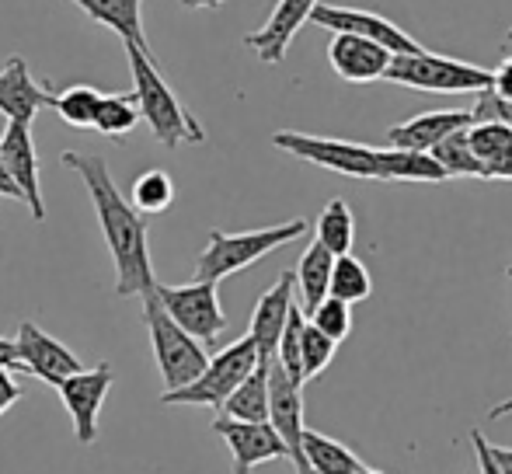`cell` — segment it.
I'll list each match as a JSON object with an SVG mask.
<instances>
[{
    "mask_svg": "<svg viewBox=\"0 0 512 474\" xmlns=\"http://www.w3.org/2000/svg\"><path fill=\"white\" fill-rule=\"evenodd\" d=\"M258 363H262V353H258L255 339L244 335V339L230 342V346L220 349L216 356H209L206 370L199 373L192 384L178 387V391H164L161 405H206L220 412L230 394L255 373Z\"/></svg>",
    "mask_w": 512,
    "mask_h": 474,
    "instance_id": "obj_7",
    "label": "cell"
},
{
    "mask_svg": "<svg viewBox=\"0 0 512 474\" xmlns=\"http://www.w3.org/2000/svg\"><path fill=\"white\" fill-rule=\"evenodd\" d=\"M126 46V60L133 70V95L140 102L143 122L150 126L154 140L164 150H178L182 143H203L206 129L199 126V119L178 102V95L171 91V84L164 81V74L157 70V56L147 49L122 42Z\"/></svg>",
    "mask_w": 512,
    "mask_h": 474,
    "instance_id": "obj_3",
    "label": "cell"
},
{
    "mask_svg": "<svg viewBox=\"0 0 512 474\" xmlns=\"http://www.w3.org/2000/svg\"><path fill=\"white\" fill-rule=\"evenodd\" d=\"M394 53L380 42L366 39V35L335 32L328 42V63L342 81L349 84H373L384 81L387 67H391Z\"/></svg>",
    "mask_w": 512,
    "mask_h": 474,
    "instance_id": "obj_15",
    "label": "cell"
},
{
    "mask_svg": "<svg viewBox=\"0 0 512 474\" xmlns=\"http://www.w3.org/2000/svg\"><path fill=\"white\" fill-rule=\"evenodd\" d=\"M143 325H147L150 349H154L164 391H178V387L192 384V380L206 370L209 356H206L203 342H199L196 335H189L171 318L168 307L157 297V290L143 293Z\"/></svg>",
    "mask_w": 512,
    "mask_h": 474,
    "instance_id": "obj_4",
    "label": "cell"
},
{
    "mask_svg": "<svg viewBox=\"0 0 512 474\" xmlns=\"http://www.w3.org/2000/svg\"><path fill=\"white\" fill-rule=\"evenodd\" d=\"M317 4H321V0H276L269 21H265L258 32L244 35V46H248L262 63H269V67L283 63L286 60V49H290V42H293V35H297L300 28H304L307 21L314 18V7Z\"/></svg>",
    "mask_w": 512,
    "mask_h": 474,
    "instance_id": "obj_16",
    "label": "cell"
},
{
    "mask_svg": "<svg viewBox=\"0 0 512 474\" xmlns=\"http://www.w3.org/2000/svg\"><path fill=\"white\" fill-rule=\"evenodd\" d=\"M56 95L49 84H39L28 70L25 56H7L0 67V112L11 122H32L35 112L53 109Z\"/></svg>",
    "mask_w": 512,
    "mask_h": 474,
    "instance_id": "obj_18",
    "label": "cell"
},
{
    "mask_svg": "<svg viewBox=\"0 0 512 474\" xmlns=\"http://www.w3.org/2000/svg\"><path fill=\"white\" fill-rule=\"evenodd\" d=\"M492 178H502V182H512V154H509L502 164H495V168H492Z\"/></svg>",
    "mask_w": 512,
    "mask_h": 474,
    "instance_id": "obj_40",
    "label": "cell"
},
{
    "mask_svg": "<svg viewBox=\"0 0 512 474\" xmlns=\"http://www.w3.org/2000/svg\"><path fill=\"white\" fill-rule=\"evenodd\" d=\"M314 25L328 28V32H349V35H366V39L387 46L394 56L398 53H418V42L411 39L405 28H398L394 21L380 18L373 11H356V7H338V4H317L314 7Z\"/></svg>",
    "mask_w": 512,
    "mask_h": 474,
    "instance_id": "obj_13",
    "label": "cell"
},
{
    "mask_svg": "<svg viewBox=\"0 0 512 474\" xmlns=\"http://www.w3.org/2000/svg\"><path fill=\"white\" fill-rule=\"evenodd\" d=\"M70 4H77L98 25H108L122 42H133V46L154 53L147 32H143V0H70Z\"/></svg>",
    "mask_w": 512,
    "mask_h": 474,
    "instance_id": "obj_20",
    "label": "cell"
},
{
    "mask_svg": "<svg viewBox=\"0 0 512 474\" xmlns=\"http://www.w3.org/2000/svg\"><path fill=\"white\" fill-rule=\"evenodd\" d=\"M467 136H471L474 154L485 161L488 178H492L495 164H502L512 154V126L499 119H485V122H474V126L467 129Z\"/></svg>",
    "mask_w": 512,
    "mask_h": 474,
    "instance_id": "obj_27",
    "label": "cell"
},
{
    "mask_svg": "<svg viewBox=\"0 0 512 474\" xmlns=\"http://www.w3.org/2000/svg\"><path fill=\"white\" fill-rule=\"evenodd\" d=\"M492 91H499L502 98H509V102H512V56H506V60H502L499 67H495Z\"/></svg>",
    "mask_w": 512,
    "mask_h": 474,
    "instance_id": "obj_36",
    "label": "cell"
},
{
    "mask_svg": "<svg viewBox=\"0 0 512 474\" xmlns=\"http://www.w3.org/2000/svg\"><path fill=\"white\" fill-rule=\"evenodd\" d=\"M213 433L227 443L234 474H251L258 464H269V461H290V447H286L279 429L269 419L248 422V419H230V415H216Z\"/></svg>",
    "mask_w": 512,
    "mask_h": 474,
    "instance_id": "obj_9",
    "label": "cell"
},
{
    "mask_svg": "<svg viewBox=\"0 0 512 474\" xmlns=\"http://www.w3.org/2000/svg\"><path fill=\"white\" fill-rule=\"evenodd\" d=\"M269 422L279 429L283 443L290 447V464L297 468V474H314L304 454V384L293 380L283 366L272 359V412Z\"/></svg>",
    "mask_w": 512,
    "mask_h": 474,
    "instance_id": "obj_11",
    "label": "cell"
},
{
    "mask_svg": "<svg viewBox=\"0 0 512 474\" xmlns=\"http://www.w3.org/2000/svg\"><path fill=\"white\" fill-rule=\"evenodd\" d=\"M359 474H384V471H373V468H363V471H359Z\"/></svg>",
    "mask_w": 512,
    "mask_h": 474,
    "instance_id": "obj_43",
    "label": "cell"
},
{
    "mask_svg": "<svg viewBox=\"0 0 512 474\" xmlns=\"http://www.w3.org/2000/svg\"><path fill=\"white\" fill-rule=\"evenodd\" d=\"M471 443H474V454H478V464H481V474H502L495 468L492 454H488V436L481 429H471Z\"/></svg>",
    "mask_w": 512,
    "mask_h": 474,
    "instance_id": "obj_35",
    "label": "cell"
},
{
    "mask_svg": "<svg viewBox=\"0 0 512 474\" xmlns=\"http://www.w3.org/2000/svg\"><path fill=\"white\" fill-rule=\"evenodd\" d=\"M0 150H4L7 171H11V178L18 182L21 199H25L32 220H42L46 217V206H42V189H39V154H35L32 122L7 119L4 136H0Z\"/></svg>",
    "mask_w": 512,
    "mask_h": 474,
    "instance_id": "obj_17",
    "label": "cell"
},
{
    "mask_svg": "<svg viewBox=\"0 0 512 474\" xmlns=\"http://www.w3.org/2000/svg\"><path fill=\"white\" fill-rule=\"evenodd\" d=\"M112 384H115V370L108 363H98L91 370L74 373V377H67L56 387L63 408L74 419V436L81 447H91L98 440V412H102Z\"/></svg>",
    "mask_w": 512,
    "mask_h": 474,
    "instance_id": "obj_10",
    "label": "cell"
},
{
    "mask_svg": "<svg viewBox=\"0 0 512 474\" xmlns=\"http://www.w3.org/2000/svg\"><path fill=\"white\" fill-rule=\"evenodd\" d=\"M293 307H297V269H293V272L286 269L283 276L276 279V286L258 297L255 311H251L248 335L255 339L262 359H276L279 339H283L286 325H290Z\"/></svg>",
    "mask_w": 512,
    "mask_h": 474,
    "instance_id": "obj_14",
    "label": "cell"
},
{
    "mask_svg": "<svg viewBox=\"0 0 512 474\" xmlns=\"http://www.w3.org/2000/svg\"><path fill=\"white\" fill-rule=\"evenodd\" d=\"M335 251L324 248L321 241H310L307 251L300 255L297 265V290H300V307L310 314L324 297L331 293V272H335Z\"/></svg>",
    "mask_w": 512,
    "mask_h": 474,
    "instance_id": "obj_22",
    "label": "cell"
},
{
    "mask_svg": "<svg viewBox=\"0 0 512 474\" xmlns=\"http://www.w3.org/2000/svg\"><path fill=\"white\" fill-rule=\"evenodd\" d=\"M384 81L432 91V95H478V91L492 88L495 70H485L467 60H453V56L429 53V49H418V53L394 56Z\"/></svg>",
    "mask_w": 512,
    "mask_h": 474,
    "instance_id": "obj_6",
    "label": "cell"
},
{
    "mask_svg": "<svg viewBox=\"0 0 512 474\" xmlns=\"http://www.w3.org/2000/svg\"><path fill=\"white\" fill-rule=\"evenodd\" d=\"M0 370H11V373L25 370V363H21V356H18V342L0 339Z\"/></svg>",
    "mask_w": 512,
    "mask_h": 474,
    "instance_id": "obj_37",
    "label": "cell"
},
{
    "mask_svg": "<svg viewBox=\"0 0 512 474\" xmlns=\"http://www.w3.org/2000/svg\"><path fill=\"white\" fill-rule=\"evenodd\" d=\"M373 293V279H370V269L359 262L356 255H338L335 258V272H331V293L328 297H338L345 304H359Z\"/></svg>",
    "mask_w": 512,
    "mask_h": 474,
    "instance_id": "obj_28",
    "label": "cell"
},
{
    "mask_svg": "<svg viewBox=\"0 0 512 474\" xmlns=\"http://www.w3.org/2000/svg\"><path fill=\"white\" fill-rule=\"evenodd\" d=\"M502 415H512V398H506V401H499V405L488 412V419H502Z\"/></svg>",
    "mask_w": 512,
    "mask_h": 474,
    "instance_id": "obj_42",
    "label": "cell"
},
{
    "mask_svg": "<svg viewBox=\"0 0 512 474\" xmlns=\"http://www.w3.org/2000/svg\"><path fill=\"white\" fill-rule=\"evenodd\" d=\"M304 454L314 474H359L366 468L345 443L331 440V436L317 433V429H307L304 433Z\"/></svg>",
    "mask_w": 512,
    "mask_h": 474,
    "instance_id": "obj_23",
    "label": "cell"
},
{
    "mask_svg": "<svg viewBox=\"0 0 512 474\" xmlns=\"http://www.w3.org/2000/svg\"><path fill=\"white\" fill-rule=\"evenodd\" d=\"M506 46H512V28H509V42H506Z\"/></svg>",
    "mask_w": 512,
    "mask_h": 474,
    "instance_id": "obj_44",
    "label": "cell"
},
{
    "mask_svg": "<svg viewBox=\"0 0 512 474\" xmlns=\"http://www.w3.org/2000/svg\"><path fill=\"white\" fill-rule=\"evenodd\" d=\"M0 196H4V199H14V203H25V199H21L18 182H14V178H11V171H7L4 150H0Z\"/></svg>",
    "mask_w": 512,
    "mask_h": 474,
    "instance_id": "obj_38",
    "label": "cell"
},
{
    "mask_svg": "<svg viewBox=\"0 0 512 474\" xmlns=\"http://www.w3.org/2000/svg\"><path fill=\"white\" fill-rule=\"evenodd\" d=\"M335 349H338V342L331 339V335H324L321 328L307 318V325H304V380L321 377V373L328 370L331 359H335Z\"/></svg>",
    "mask_w": 512,
    "mask_h": 474,
    "instance_id": "obj_32",
    "label": "cell"
},
{
    "mask_svg": "<svg viewBox=\"0 0 512 474\" xmlns=\"http://www.w3.org/2000/svg\"><path fill=\"white\" fill-rule=\"evenodd\" d=\"M227 0H182V7H189V11H206V7H223Z\"/></svg>",
    "mask_w": 512,
    "mask_h": 474,
    "instance_id": "obj_41",
    "label": "cell"
},
{
    "mask_svg": "<svg viewBox=\"0 0 512 474\" xmlns=\"http://www.w3.org/2000/svg\"><path fill=\"white\" fill-rule=\"evenodd\" d=\"M467 129H471V126H467ZM467 129H457L453 136H446V140L439 143V147H432L429 154L443 164L450 178H488V168H485V161L474 154Z\"/></svg>",
    "mask_w": 512,
    "mask_h": 474,
    "instance_id": "obj_25",
    "label": "cell"
},
{
    "mask_svg": "<svg viewBox=\"0 0 512 474\" xmlns=\"http://www.w3.org/2000/svg\"><path fill=\"white\" fill-rule=\"evenodd\" d=\"M102 98H105L102 91L91 88V84H70L67 91H60V95H56L53 112L74 129H95L98 109H102Z\"/></svg>",
    "mask_w": 512,
    "mask_h": 474,
    "instance_id": "obj_26",
    "label": "cell"
},
{
    "mask_svg": "<svg viewBox=\"0 0 512 474\" xmlns=\"http://www.w3.org/2000/svg\"><path fill=\"white\" fill-rule=\"evenodd\" d=\"M307 227H310L307 220L297 217V220H290V224L258 227V231H241V234L209 231V244L203 248V255L196 258V279H213V283H220V279L255 265L258 258L279 251L283 244L304 237Z\"/></svg>",
    "mask_w": 512,
    "mask_h": 474,
    "instance_id": "obj_5",
    "label": "cell"
},
{
    "mask_svg": "<svg viewBox=\"0 0 512 474\" xmlns=\"http://www.w3.org/2000/svg\"><path fill=\"white\" fill-rule=\"evenodd\" d=\"M509 276H512V265H509Z\"/></svg>",
    "mask_w": 512,
    "mask_h": 474,
    "instance_id": "obj_45",
    "label": "cell"
},
{
    "mask_svg": "<svg viewBox=\"0 0 512 474\" xmlns=\"http://www.w3.org/2000/svg\"><path fill=\"white\" fill-rule=\"evenodd\" d=\"M474 109H439V112H425V116H415L401 126L387 129V143L391 147H405V150H432L453 136L457 129L474 126Z\"/></svg>",
    "mask_w": 512,
    "mask_h": 474,
    "instance_id": "obj_19",
    "label": "cell"
},
{
    "mask_svg": "<svg viewBox=\"0 0 512 474\" xmlns=\"http://www.w3.org/2000/svg\"><path fill=\"white\" fill-rule=\"evenodd\" d=\"M314 237L324 248L335 251V255H349L352 244H356V217H352L345 199H331V203L324 206L314 224Z\"/></svg>",
    "mask_w": 512,
    "mask_h": 474,
    "instance_id": "obj_24",
    "label": "cell"
},
{
    "mask_svg": "<svg viewBox=\"0 0 512 474\" xmlns=\"http://www.w3.org/2000/svg\"><path fill=\"white\" fill-rule=\"evenodd\" d=\"M216 286L220 283H213V279H192L185 286L157 283L154 290L185 332L196 335L199 342H216L227 332V314L220 307V290Z\"/></svg>",
    "mask_w": 512,
    "mask_h": 474,
    "instance_id": "obj_8",
    "label": "cell"
},
{
    "mask_svg": "<svg viewBox=\"0 0 512 474\" xmlns=\"http://www.w3.org/2000/svg\"><path fill=\"white\" fill-rule=\"evenodd\" d=\"M272 147L300 157L317 168L338 171L349 178H370V182H446V168L429 150H405V147H366V143L338 140V136H314L297 129H279L272 133Z\"/></svg>",
    "mask_w": 512,
    "mask_h": 474,
    "instance_id": "obj_2",
    "label": "cell"
},
{
    "mask_svg": "<svg viewBox=\"0 0 512 474\" xmlns=\"http://www.w3.org/2000/svg\"><path fill=\"white\" fill-rule=\"evenodd\" d=\"M18 401H21V384L11 377V370H0V415L11 405H18Z\"/></svg>",
    "mask_w": 512,
    "mask_h": 474,
    "instance_id": "obj_34",
    "label": "cell"
},
{
    "mask_svg": "<svg viewBox=\"0 0 512 474\" xmlns=\"http://www.w3.org/2000/svg\"><path fill=\"white\" fill-rule=\"evenodd\" d=\"M304 325H307V311L297 304L290 314V325H286L283 339H279V353H276V363L283 366L293 380H300V384H307L304 380Z\"/></svg>",
    "mask_w": 512,
    "mask_h": 474,
    "instance_id": "obj_31",
    "label": "cell"
},
{
    "mask_svg": "<svg viewBox=\"0 0 512 474\" xmlns=\"http://www.w3.org/2000/svg\"><path fill=\"white\" fill-rule=\"evenodd\" d=\"M18 356L25 363V373L46 380V384L60 387L67 377L84 370V363L77 359V353H70L60 339H53L49 332H42L35 321H21L18 325Z\"/></svg>",
    "mask_w": 512,
    "mask_h": 474,
    "instance_id": "obj_12",
    "label": "cell"
},
{
    "mask_svg": "<svg viewBox=\"0 0 512 474\" xmlns=\"http://www.w3.org/2000/svg\"><path fill=\"white\" fill-rule=\"evenodd\" d=\"M143 112H140V102L136 95H105L102 98V109H98V119H95V129L102 136H129L136 126H140Z\"/></svg>",
    "mask_w": 512,
    "mask_h": 474,
    "instance_id": "obj_29",
    "label": "cell"
},
{
    "mask_svg": "<svg viewBox=\"0 0 512 474\" xmlns=\"http://www.w3.org/2000/svg\"><path fill=\"white\" fill-rule=\"evenodd\" d=\"M307 318L335 342H345L352 332V304H345V300H338V297H324Z\"/></svg>",
    "mask_w": 512,
    "mask_h": 474,
    "instance_id": "obj_33",
    "label": "cell"
},
{
    "mask_svg": "<svg viewBox=\"0 0 512 474\" xmlns=\"http://www.w3.org/2000/svg\"><path fill=\"white\" fill-rule=\"evenodd\" d=\"M272 412V359H262L255 366L248 380L237 387L227 398V405L220 408V415L230 419H248V422H265Z\"/></svg>",
    "mask_w": 512,
    "mask_h": 474,
    "instance_id": "obj_21",
    "label": "cell"
},
{
    "mask_svg": "<svg viewBox=\"0 0 512 474\" xmlns=\"http://www.w3.org/2000/svg\"><path fill=\"white\" fill-rule=\"evenodd\" d=\"M488 454H492L495 468H499L502 474H512V447H499V443L488 440Z\"/></svg>",
    "mask_w": 512,
    "mask_h": 474,
    "instance_id": "obj_39",
    "label": "cell"
},
{
    "mask_svg": "<svg viewBox=\"0 0 512 474\" xmlns=\"http://www.w3.org/2000/svg\"><path fill=\"white\" fill-rule=\"evenodd\" d=\"M171 203H175V182H171L168 171L150 168L133 182V206L143 217L147 213H164Z\"/></svg>",
    "mask_w": 512,
    "mask_h": 474,
    "instance_id": "obj_30",
    "label": "cell"
},
{
    "mask_svg": "<svg viewBox=\"0 0 512 474\" xmlns=\"http://www.w3.org/2000/svg\"><path fill=\"white\" fill-rule=\"evenodd\" d=\"M60 161L74 175H81L84 189L91 196V206L98 213V227H102V237L115 262V293L119 297H143L147 290H154L157 279H154V265H150L147 220L119 192L105 157L63 150Z\"/></svg>",
    "mask_w": 512,
    "mask_h": 474,
    "instance_id": "obj_1",
    "label": "cell"
}]
</instances>
